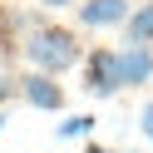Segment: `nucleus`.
<instances>
[{
	"mask_svg": "<svg viewBox=\"0 0 153 153\" xmlns=\"http://www.w3.org/2000/svg\"><path fill=\"white\" fill-rule=\"evenodd\" d=\"M5 94H10V79H5V74H0V99H5Z\"/></svg>",
	"mask_w": 153,
	"mask_h": 153,
	"instance_id": "10",
	"label": "nucleus"
},
{
	"mask_svg": "<svg viewBox=\"0 0 153 153\" xmlns=\"http://www.w3.org/2000/svg\"><path fill=\"white\" fill-rule=\"evenodd\" d=\"M138 123H143V138L153 143V119H138Z\"/></svg>",
	"mask_w": 153,
	"mask_h": 153,
	"instance_id": "9",
	"label": "nucleus"
},
{
	"mask_svg": "<svg viewBox=\"0 0 153 153\" xmlns=\"http://www.w3.org/2000/svg\"><path fill=\"white\" fill-rule=\"evenodd\" d=\"M0 128H5V114H0Z\"/></svg>",
	"mask_w": 153,
	"mask_h": 153,
	"instance_id": "11",
	"label": "nucleus"
},
{
	"mask_svg": "<svg viewBox=\"0 0 153 153\" xmlns=\"http://www.w3.org/2000/svg\"><path fill=\"white\" fill-rule=\"evenodd\" d=\"M25 54H30L35 69H45V74H64V69H74V59H79V45H74L69 30L35 25L30 40H25Z\"/></svg>",
	"mask_w": 153,
	"mask_h": 153,
	"instance_id": "1",
	"label": "nucleus"
},
{
	"mask_svg": "<svg viewBox=\"0 0 153 153\" xmlns=\"http://www.w3.org/2000/svg\"><path fill=\"white\" fill-rule=\"evenodd\" d=\"M123 20H128V0H84L79 5V25H89V30H109Z\"/></svg>",
	"mask_w": 153,
	"mask_h": 153,
	"instance_id": "4",
	"label": "nucleus"
},
{
	"mask_svg": "<svg viewBox=\"0 0 153 153\" xmlns=\"http://www.w3.org/2000/svg\"><path fill=\"white\" fill-rule=\"evenodd\" d=\"M35 5H45V10H69L74 0H35Z\"/></svg>",
	"mask_w": 153,
	"mask_h": 153,
	"instance_id": "8",
	"label": "nucleus"
},
{
	"mask_svg": "<svg viewBox=\"0 0 153 153\" xmlns=\"http://www.w3.org/2000/svg\"><path fill=\"white\" fill-rule=\"evenodd\" d=\"M114 74H119V89H133V84L153 79V50L138 40H128L123 50H114Z\"/></svg>",
	"mask_w": 153,
	"mask_h": 153,
	"instance_id": "2",
	"label": "nucleus"
},
{
	"mask_svg": "<svg viewBox=\"0 0 153 153\" xmlns=\"http://www.w3.org/2000/svg\"><path fill=\"white\" fill-rule=\"evenodd\" d=\"M89 153H104V148H89Z\"/></svg>",
	"mask_w": 153,
	"mask_h": 153,
	"instance_id": "12",
	"label": "nucleus"
},
{
	"mask_svg": "<svg viewBox=\"0 0 153 153\" xmlns=\"http://www.w3.org/2000/svg\"><path fill=\"white\" fill-rule=\"evenodd\" d=\"M89 128H94V119H89V114H74V119H64L54 133H59V138H84Z\"/></svg>",
	"mask_w": 153,
	"mask_h": 153,
	"instance_id": "7",
	"label": "nucleus"
},
{
	"mask_svg": "<svg viewBox=\"0 0 153 153\" xmlns=\"http://www.w3.org/2000/svg\"><path fill=\"white\" fill-rule=\"evenodd\" d=\"M89 89L99 94V99H109V94L119 89V74H114V50H94V54H89Z\"/></svg>",
	"mask_w": 153,
	"mask_h": 153,
	"instance_id": "5",
	"label": "nucleus"
},
{
	"mask_svg": "<svg viewBox=\"0 0 153 153\" xmlns=\"http://www.w3.org/2000/svg\"><path fill=\"white\" fill-rule=\"evenodd\" d=\"M128 40L153 45V5H143V10H133V15H128Z\"/></svg>",
	"mask_w": 153,
	"mask_h": 153,
	"instance_id": "6",
	"label": "nucleus"
},
{
	"mask_svg": "<svg viewBox=\"0 0 153 153\" xmlns=\"http://www.w3.org/2000/svg\"><path fill=\"white\" fill-rule=\"evenodd\" d=\"M25 104H30V109H45V114H54V109H64V89L59 84H54V74H30V79H25Z\"/></svg>",
	"mask_w": 153,
	"mask_h": 153,
	"instance_id": "3",
	"label": "nucleus"
}]
</instances>
